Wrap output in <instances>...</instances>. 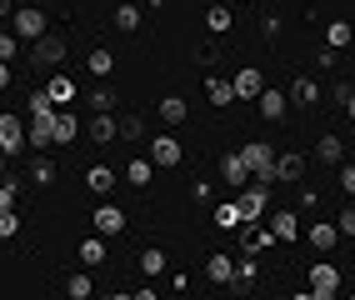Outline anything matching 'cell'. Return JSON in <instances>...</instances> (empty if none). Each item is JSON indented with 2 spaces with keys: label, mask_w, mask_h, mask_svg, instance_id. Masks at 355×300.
<instances>
[{
  "label": "cell",
  "mask_w": 355,
  "mask_h": 300,
  "mask_svg": "<svg viewBox=\"0 0 355 300\" xmlns=\"http://www.w3.org/2000/svg\"><path fill=\"white\" fill-rule=\"evenodd\" d=\"M245 166H250V175H255V186H275V145L270 141H245Z\"/></svg>",
  "instance_id": "obj_1"
},
{
  "label": "cell",
  "mask_w": 355,
  "mask_h": 300,
  "mask_svg": "<svg viewBox=\"0 0 355 300\" xmlns=\"http://www.w3.org/2000/svg\"><path fill=\"white\" fill-rule=\"evenodd\" d=\"M26 145H31V125L20 121L15 110H6V115H0V150H6V155H20Z\"/></svg>",
  "instance_id": "obj_2"
},
{
  "label": "cell",
  "mask_w": 355,
  "mask_h": 300,
  "mask_svg": "<svg viewBox=\"0 0 355 300\" xmlns=\"http://www.w3.org/2000/svg\"><path fill=\"white\" fill-rule=\"evenodd\" d=\"M10 26H15L20 40H31V45L51 35V30H45V10H40V6H20V10L10 15Z\"/></svg>",
  "instance_id": "obj_3"
},
{
  "label": "cell",
  "mask_w": 355,
  "mask_h": 300,
  "mask_svg": "<svg viewBox=\"0 0 355 300\" xmlns=\"http://www.w3.org/2000/svg\"><path fill=\"white\" fill-rule=\"evenodd\" d=\"M31 65H40V71H55V65H65V35H45L31 45Z\"/></svg>",
  "instance_id": "obj_4"
},
{
  "label": "cell",
  "mask_w": 355,
  "mask_h": 300,
  "mask_svg": "<svg viewBox=\"0 0 355 300\" xmlns=\"http://www.w3.org/2000/svg\"><path fill=\"white\" fill-rule=\"evenodd\" d=\"M311 290H315L320 300H340V265L315 261V265H311Z\"/></svg>",
  "instance_id": "obj_5"
},
{
  "label": "cell",
  "mask_w": 355,
  "mask_h": 300,
  "mask_svg": "<svg viewBox=\"0 0 355 300\" xmlns=\"http://www.w3.org/2000/svg\"><path fill=\"white\" fill-rule=\"evenodd\" d=\"M270 186H245L241 195H235V205H241V215H245V225H260V215L270 211V195H266Z\"/></svg>",
  "instance_id": "obj_6"
},
{
  "label": "cell",
  "mask_w": 355,
  "mask_h": 300,
  "mask_svg": "<svg viewBox=\"0 0 355 300\" xmlns=\"http://www.w3.org/2000/svg\"><path fill=\"white\" fill-rule=\"evenodd\" d=\"M150 160H155V170H175L185 160V145L175 141V135H155V141H150Z\"/></svg>",
  "instance_id": "obj_7"
},
{
  "label": "cell",
  "mask_w": 355,
  "mask_h": 300,
  "mask_svg": "<svg viewBox=\"0 0 355 300\" xmlns=\"http://www.w3.org/2000/svg\"><path fill=\"white\" fill-rule=\"evenodd\" d=\"M220 180H225V186H235V191L255 186V175H250V166H245V155H241V150L220 155Z\"/></svg>",
  "instance_id": "obj_8"
},
{
  "label": "cell",
  "mask_w": 355,
  "mask_h": 300,
  "mask_svg": "<svg viewBox=\"0 0 355 300\" xmlns=\"http://www.w3.org/2000/svg\"><path fill=\"white\" fill-rule=\"evenodd\" d=\"M230 80H235V100H260V96L270 90V85H266V76H260L255 65H245V71H235Z\"/></svg>",
  "instance_id": "obj_9"
},
{
  "label": "cell",
  "mask_w": 355,
  "mask_h": 300,
  "mask_svg": "<svg viewBox=\"0 0 355 300\" xmlns=\"http://www.w3.org/2000/svg\"><path fill=\"white\" fill-rule=\"evenodd\" d=\"M90 225H96V236H125V211H121V205H101V211L96 215H90Z\"/></svg>",
  "instance_id": "obj_10"
},
{
  "label": "cell",
  "mask_w": 355,
  "mask_h": 300,
  "mask_svg": "<svg viewBox=\"0 0 355 300\" xmlns=\"http://www.w3.org/2000/svg\"><path fill=\"white\" fill-rule=\"evenodd\" d=\"M85 141H90V145H110V141H121V121H115V115H90Z\"/></svg>",
  "instance_id": "obj_11"
},
{
  "label": "cell",
  "mask_w": 355,
  "mask_h": 300,
  "mask_svg": "<svg viewBox=\"0 0 355 300\" xmlns=\"http://www.w3.org/2000/svg\"><path fill=\"white\" fill-rule=\"evenodd\" d=\"M305 240H311L320 256H330V250L340 245V225H336V220H315L311 230H305Z\"/></svg>",
  "instance_id": "obj_12"
},
{
  "label": "cell",
  "mask_w": 355,
  "mask_h": 300,
  "mask_svg": "<svg viewBox=\"0 0 355 300\" xmlns=\"http://www.w3.org/2000/svg\"><path fill=\"white\" fill-rule=\"evenodd\" d=\"M315 160H320V166H345V141L325 130L320 141H315Z\"/></svg>",
  "instance_id": "obj_13"
},
{
  "label": "cell",
  "mask_w": 355,
  "mask_h": 300,
  "mask_svg": "<svg viewBox=\"0 0 355 300\" xmlns=\"http://www.w3.org/2000/svg\"><path fill=\"white\" fill-rule=\"evenodd\" d=\"M235 270H241V261H235V256H205V275H210L216 285H230Z\"/></svg>",
  "instance_id": "obj_14"
},
{
  "label": "cell",
  "mask_w": 355,
  "mask_h": 300,
  "mask_svg": "<svg viewBox=\"0 0 355 300\" xmlns=\"http://www.w3.org/2000/svg\"><path fill=\"white\" fill-rule=\"evenodd\" d=\"M270 230H275V240H300V215L295 211H270Z\"/></svg>",
  "instance_id": "obj_15"
},
{
  "label": "cell",
  "mask_w": 355,
  "mask_h": 300,
  "mask_svg": "<svg viewBox=\"0 0 355 300\" xmlns=\"http://www.w3.org/2000/svg\"><path fill=\"white\" fill-rule=\"evenodd\" d=\"M275 180H305V155H300V150H280Z\"/></svg>",
  "instance_id": "obj_16"
},
{
  "label": "cell",
  "mask_w": 355,
  "mask_h": 300,
  "mask_svg": "<svg viewBox=\"0 0 355 300\" xmlns=\"http://www.w3.org/2000/svg\"><path fill=\"white\" fill-rule=\"evenodd\" d=\"M241 236H245V256H260V250L275 245V230H270V225H245Z\"/></svg>",
  "instance_id": "obj_17"
},
{
  "label": "cell",
  "mask_w": 355,
  "mask_h": 300,
  "mask_svg": "<svg viewBox=\"0 0 355 300\" xmlns=\"http://www.w3.org/2000/svg\"><path fill=\"white\" fill-rule=\"evenodd\" d=\"M291 105H300V110H311V105H320V85H315L311 76H300V80L291 85Z\"/></svg>",
  "instance_id": "obj_18"
},
{
  "label": "cell",
  "mask_w": 355,
  "mask_h": 300,
  "mask_svg": "<svg viewBox=\"0 0 355 300\" xmlns=\"http://www.w3.org/2000/svg\"><path fill=\"white\" fill-rule=\"evenodd\" d=\"M205 96H210V105H230L235 100V80H225V76H205Z\"/></svg>",
  "instance_id": "obj_19"
},
{
  "label": "cell",
  "mask_w": 355,
  "mask_h": 300,
  "mask_svg": "<svg viewBox=\"0 0 355 300\" xmlns=\"http://www.w3.org/2000/svg\"><path fill=\"white\" fill-rule=\"evenodd\" d=\"M85 191H90V195H110V191H115V170H110V166H90V170H85Z\"/></svg>",
  "instance_id": "obj_20"
},
{
  "label": "cell",
  "mask_w": 355,
  "mask_h": 300,
  "mask_svg": "<svg viewBox=\"0 0 355 300\" xmlns=\"http://www.w3.org/2000/svg\"><path fill=\"white\" fill-rule=\"evenodd\" d=\"M65 295H70V300H96V281H90V270L65 275Z\"/></svg>",
  "instance_id": "obj_21"
},
{
  "label": "cell",
  "mask_w": 355,
  "mask_h": 300,
  "mask_svg": "<svg viewBox=\"0 0 355 300\" xmlns=\"http://www.w3.org/2000/svg\"><path fill=\"white\" fill-rule=\"evenodd\" d=\"M115 100H121V96H115L110 85H96V90H90V96H85L90 115H115Z\"/></svg>",
  "instance_id": "obj_22"
},
{
  "label": "cell",
  "mask_w": 355,
  "mask_h": 300,
  "mask_svg": "<svg viewBox=\"0 0 355 300\" xmlns=\"http://www.w3.org/2000/svg\"><path fill=\"white\" fill-rule=\"evenodd\" d=\"M26 110H31V121H55V100H51V90H35V96L26 100Z\"/></svg>",
  "instance_id": "obj_23"
},
{
  "label": "cell",
  "mask_w": 355,
  "mask_h": 300,
  "mask_svg": "<svg viewBox=\"0 0 355 300\" xmlns=\"http://www.w3.org/2000/svg\"><path fill=\"white\" fill-rule=\"evenodd\" d=\"M286 90H266V96H260V115H266V121H286Z\"/></svg>",
  "instance_id": "obj_24"
},
{
  "label": "cell",
  "mask_w": 355,
  "mask_h": 300,
  "mask_svg": "<svg viewBox=\"0 0 355 300\" xmlns=\"http://www.w3.org/2000/svg\"><path fill=\"white\" fill-rule=\"evenodd\" d=\"M216 230H245V215H241V205H235V200L216 205Z\"/></svg>",
  "instance_id": "obj_25"
},
{
  "label": "cell",
  "mask_w": 355,
  "mask_h": 300,
  "mask_svg": "<svg viewBox=\"0 0 355 300\" xmlns=\"http://www.w3.org/2000/svg\"><path fill=\"white\" fill-rule=\"evenodd\" d=\"M76 135H80V121H76L70 110H60V115H55V145H70Z\"/></svg>",
  "instance_id": "obj_26"
},
{
  "label": "cell",
  "mask_w": 355,
  "mask_h": 300,
  "mask_svg": "<svg viewBox=\"0 0 355 300\" xmlns=\"http://www.w3.org/2000/svg\"><path fill=\"white\" fill-rule=\"evenodd\" d=\"M185 115H191V105H185L180 96H165V100H160V121H165V125H180Z\"/></svg>",
  "instance_id": "obj_27"
},
{
  "label": "cell",
  "mask_w": 355,
  "mask_h": 300,
  "mask_svg": "<svg viewBox=\"0 0 355 300\" xmlns=\"http://www.w3.org/2000/svg\"><path fill=\"white\" fill-rule=\"evenodd\" d=\"M230 26H235V20H230V6H210V10H205V30H210V35H225Z\"/></svg>",
  "instance_id": "obj_28"
},
{
  "label": "cell",
  "mask_w": 355,
  "mask_h": 300,
  "mask_svg": "<svg viewBox=\"0 0 355 300\" xmlns=\"http://www.w3.org/2000/svg\"><path fill=\"white\" fill-rule=\"evenodd\" d=\"M85 71L105 80V76L115 71V55H110V51H105V45H101V51H90V55H85Z\"/></svg>",
  "instance_id": "obj_29"
},
{
  "label": "cell",
  "mask_w": 355,
  "mask_h": 300,
  "mask_svg": "<svg viewBox=\"0 0 355 300\" xmlns=\"http://www.w3.org/2000/svg\"><path fill=\"white\" fill-rule=\"evenodd\" d=\"M45 90H51V100H55V105L76 100V80H70V76H51V80H45Z\"/></svg>",
  "instance_id": "obj_30"
},
{
  "label": "cell",
  "mask_w": 355,
  "mask_h": 300,
  "mask_svg": "<svg viewBox=\"0 0 355 300\" xmlns=\"http://www.w3.org/2000/svg\"><path fill=\"white\" fill-rule=\"evenodd\" d=\"M80 261H85V270L101 265V261H105V236H85V240H80Z\"/></svg>",
  "instance_id": "obj_31"
},
{
  "label": "cell",
  "mask_w": 355,
  "mask_h": 300,
  "mask_svg": "<svg viewBox=\"0 0 355 300\" xmlns=\"http://www.w3.org/2000/svg\"><path fill=\"white\" fill-rule=\"evenodd\" d=\"M31 145H35V150L55 145V121H31Z\"/></svg>",
  "instance_id": "obj_32"
},
{
  "label": "cell",
  "mask_w": 355,
  "mask_h": 300,
  "mask_svg": "<svg viewBox=\"0 0 355 300\" xmlns=\"http://www.w3.org/2000/svg\"><path fill=\"white\" fill-rule=\"evenodd\" d=\"M165 265H171V261H165V250H160V245H150L146 256H140V270H146L150 281H155V275H165Z\"/></svg>",
  "instance_id": "obj_33"
},
{
  "label": "cell",
  "mask_w": 355,
  "mask_h": 300,
  "mask_svg": "<svg viewBox=\"0 0 355 300\" xmlns=\"http://www.w3.org/2000/svg\"><path fill=\"white\" fill-rule=\"evenodd\" d=\"M150 175H155V160H130V166H125L130 186H150Z\"/></svg>",
  "instance_id": "obj_34"
},
{
  "label": "cell",
  "mask_w": 355,
  "mask_h": 300,
  "mask_svg": "<svg viewBox=\"0 0 355 300\" xmlns=\"http://www.w3.org/2000/svg\"><path fill=\"white\" fill-rule=\"evenodd\" d=\"M325 45H330V51H345V45H350V26H345V20H330V26H325Z\"/></svg>",
  "instance_id": "obj_35"
},
{
  "label": "cell",
  "mask_w": 355,
  "mask_h": 300,
  "mask_svg": "<svg viewBox=\"0 0 355 300\" xmlns=\"http://www.w3.org/2000/svg\"><path fill=\"white\" fill-rule=\"evenodd\" d=\"M121 141H146V121L130 110V115H121Z\"/></svg>",
  "instance_id": "obj_36"
},
{
  "label": "cell",
  "mask_w": 355,
  "mask_h": 300,
  "mask_svg": "<svg viewBox=\"0 0 355 300\" xmlns=\"http://www.w3.org/2000/svg\"><path fill=\"white\" fill-rule=\"evenodd\" d=\"M31 180H35V186H55V160H35V166H31Z\"/></svg>",
  "instance_id": "obj_37"
},
{
  "label": "cell",
  "mask_w": 355,
  "mask_h": 300,
  "mask_svg": "<svg viewBox=\"0 0 355 300\" xmlns=\"http://www.w3.org/2000/svg\"><path fill=\"white\" fill-rule=\"evenodd\" d=\"M15 195H20V175L0 180V211H15Z\"/></svg>",
  "instance_id": "obj_38"
},
{
  "label": "cell",
  "mask_w": 355,
  "mask_h": 300,
  "mask_svg": "<svg viewBox=\"0 0 355 300\" xmlns=\"http://www.w3.org/2000/svg\"><path fill=\"white\" fill-rule=\"evenodd\" d=\"M140 20H146L140 6H121V10H115V26H121V30H140Z\"/></svg>",
  "instance_id": "obj_39"
},
{
  "label": "cell",
  "mask_w": 355,
  "mask_h": 300,
  "mask_svg": "<svg viewBox=\"0 0 355 300\" xmlns=\"http://www.w3.org/2000/svg\"><path fill=\"white\" fill-rule=\"evenodd\" d=\"M15 55H20V35L6 30V35H0V60H15Z\"/></svg>",
  "instance_id": "obj_40"
},
{
  "label": "cell",
  "mask_w": 355,
  "mask_h": 300,
  "mask_svg": "<svg viewBox=\"0 0 355 300\" xmlns=\"http://www.w3.org/2000/svg\"><path fill=\"white\" fill-rule=\"evenodd\" d=\"M15 230H20V215L15 211H0V240H15Z\"/></svg>",
  "instance_id": "obj_41"
},
{
  "label": "cell",
  "mask_w": 355,
  "mask_h": 300,
  "mask_svg": "<svg viewBox=\"0 0 355 300\" xmlns=\"http://www.w3.org/2000/svg\"><path fill=\"white\" fill-rule=\"evenodd\" d=\"M336 225H340V236H355V205H345V211L336 215Z\"/></svg>",
  "instance_id": "obj_42"
},
{
  "label": "cell",
  "mask_w": 355,
  "mask_h": 300,
  "mask_svg": "<svg viewBox=\"0 0 355 300\" xmlns=\"http://www.w3.org/2000/svg\"><path fill=\"white\" fill-rule=\"evenodd\" d=\"M340 186H345V195H355V160H350V166H340Z\"/></svg>",
  "instance_id": "obj_43"
},
{
  "label": "cell",
  "mask_w": 355,
  "mask_h": 300,
  "mask_svg": "<svg viewBox=\"0 0 355 300\" xmlns=\"http://www.w3.org/2000/svg\"><path fill=\"white\" fill-rule=\"evenodd\" d=\"M260 35L275 40V35H280V20H275V15H266V20H260Z\"/></svg>",
  "instance_id": "obj_44"
},
{
  "label": "cell",
  "mask_w": 355,
  "mask_h": 300,
  "mask_svg": "<svg viewBox=\"0 0 355 300\" xmlns=\"http://www.w3.org/2000/svg\"><path fill=\"white\" fill-rule=\"evenodd\" d=\"M191 200H200V205L210 200V180H196V186H191Z\"/></svg>",
  "instance_id": "obj_45"
},
{
  "label": "cell",
  "mask_w": 355,
  "mask_h": 300,
  "mask_svg": "<svg viewBox=\"0 0 355 300\" xmlns=\"http://www.w3.org/2000/svg\"><path fill=\"white\" fill-rule=\"evenodd\" d=\"M135 300H160V295H155V290L146 285V290H135Z\"/></svg>",
  "instance_id": "obj_46"
},
{
  "label": "cell",
  "mask_w": 355,
  "mask_h": 300,
  "mask_svg": "<svg viewBox=\"0 0 355 300\" xmlns=\"http://www.w3.org/2000/svg\"><path fill=\"white\" fill-rule=\"evenodd\" d=\"M345 115H350V121H355V96H350V100H345Z\"/></svg>",
  "instance_id": "obj_47"
},
{
  "label": "cell",
  "mask_w": 355,
  "mask_h": 300,
  "mask_svg": "<svg viewBox=\"0 0 355 300\" xmlns=\"http://www.w3.org/2000/svg\"><path fill=\"white\" fill-rule=\"evenodd\" d=\"M105 300H135V295H105Z\"/></svg>",
  "instance_id": "obj_48"
},
{
  "label": "cell",
  "mask_w": 355,
  "mask_h": 300,
  "mask_svg": "<svg viewBox=\"0 0 355 300\" xmlns=\"http://www.w3.org/2000/svg\"><path fill=\"white\" fill-rule=\"evenodd\" d=\"M286 300H295V295H286Z\"/></svg>",
  "instance_id": "obj_49"
},
{
  "label": "cell",
  "mask_w": 355,
  "mask_h": 300,
  "mask_svg": "<svg viewBox=\"0 0 355 300\" xmlns=\"http://www.w3.org/2000/svg\"><path fill=\"white\" fill-rule=\"evenodd\" d=\"M350 300H355V295H350Z\"/></svg>",
  "instance_id": "obj_50"
}]
</instances>
